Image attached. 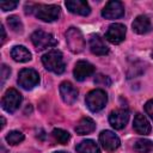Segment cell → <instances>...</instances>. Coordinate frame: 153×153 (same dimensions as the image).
Returning <instances> with one entry per match:
<instances>
[{
    "mask_svg": "<svg viewBox=\"0 0 153 153\" xmlns=\"http://www.w3.org/2000/svg\"><path fill=\"white\" fill-rule=\"evenodd\" d=\"M25 8H31L30 13L33 11L35 16L43 20V22H55L60 17V7L56 5H32V4H26Z\"/></svg>",
    "mask_w": 153,
    "mask_h": 153,
    "instance_id": "1",
    "label": "cell"
},
{
    "mask_svg": "<svg viewBox=\"0 0 153 153\" xmlns=\"http://www.w3.org/2000/svg\"><path fill=\"white\" fill-rule=\"evenodd\" d=\"M42 63L48 71H50L55 74L63 73L65 67H66L62 53L60 50H56V49H53V50L45 53L42 56Z\"/></svg>",
    "mask_w": 153,
    "mask_h": 153,
    "instance_id": "2",
    "label": "cell"
},
{
    "mask_svg": "<svg viewBox=\"0 0 153 153\" xmlns=\"http://www.w3.org/2000/svg\"><path fill=\"white\" fill-rule=\"evenodd\" d=\"M85 102H86L87 108L92 112H98L105 106V104L108 102V96L100 88L92 90L91 92L87 93V96L85 98Z\"/></svg>",
    "mask_w": 153,
    "mask_h": 153,
    "instance_id": "3",
    "label": "cell"
},
{
    "mask_svg": "<svg viewBox=\"0 0 153 153\" xmlns=\"http://www.w3.org/2000/svg\"><path fill=\"white\" fill-rule=\"evenodd\" d=\"M66 42L72 53L79 54L85 48V39L81 31L76 27H69L66 32Z\"/></svg>",
    "mask_w": 153,
    "mask_h": 153,
    "instance_id": "4",
    "label": "cell"
},
{
    "mask_svg": "<svg viewBox=\"0 0 153 153\" xmlns=\"http://www.w3.org/2000/svg\"><path fill=\"white\" fill-rule=\"evenodd\" d=\"M18 84L24 90H32L35 86L39 84V75L32 68H24L19 72Z\"/></svg>",
    "mask_w": 153,
    "mask_h": 153,
    "instance_id": "5",
    "label": "cell"
},
{
    "mask_svg": "<svg viewBox=\"0 0 153 153\" xmlns=\"http://www.w3.org/2000/svg\"><path fill=\"white\" fill-rule=\"evenodd\" d=\"M20 103H22V94L16 88H10L5 92L2 97L1 106L5 111L12 114L19 108Z\"/></svg>",
    "mask_w": 153,
    "mask_h": 153,
    "instance_id": "6",
    "label": "cell"
},
{
    "mask_svg": "<svg viewBox=\"0 0 153 153\" xmlns=\"http://www.w3.org/2000/svg\"><path fill=\"white\" fill-rule=\"evenodd\" d=\"M31 42L38 50H43L45 48H50L56 44V39L54 38V36L43 30H36L31 35Z\"/></svg>",
    "mask_w": 153,
    "mask_h": 153,
    "instance_id": "7",
    "label": "cell"
},
{
    "mask_svg": "<svg viewBox=\"0 0 153 153\" xmlns=\"http://www.w3.org/2000/svg\"><path fill=\"white\" fill-rule=\"evenodd\" d=\"M126 26L120 23H114L108 27V31L105 33V38L112 43V44H120L124 41L126 37Z\"/></svg>",
    "mask_w": 153,
    "mask_h": 153,
    "instance_id": "8",
    "label": "cell"
},
{
    "mask_svg": "<svg viewBox=\"0 0 153 153\" xmlns=\"http://www.w3.org/2000/svg\"><path fill=\"white\" fill-rule=\"evenodd\" d=\"M99 142L102 143L103 148L108 152L116 151L121 145L120 137L115 133H112L111 130H103L99 134Z\"/></svg>",
    "mask_w": 153,
    "mask_h": 153,
    "instance_id": "9",
    "label": "cell"
},
{
    "mask_svg": "<svg viewBox=\"0 0 153 153\" xmlns=\"http://www.w3.org/2000/svg\"><path fill=\"white\" fill-rule=\"evenodd\" d=\"M124 14V6L121 1H109L102 10V16L105 19H117Z\"/></svg>",
    "mask_w": 153,
    "mask_h": 153,
    "instance_id": "10",
    "label": "cell"
},
{
    "mask_svg": "<svg viewBox=\"0 0 153 153\" xmlns=\"http://www.w3.org/2000/svg\"><path fill=\"white\" fill-rule=\"evenodd\" d=\"M129 120V111L127 109L112 110L109 115V122L115 129H123Z\"/></svg>",
    "mask_w": 153,
    "mask_h": 153,
    "instance_id": "11",
    "label": "cell"
},
{
    "mask_svg": "<svg viewBox=\"0 0 153 153\" xmlns=\"http://www.w3.org/2000/svg\"><path fill=\"white\" fill-rule=\"evenodd\" d=\"M94 73V67L93 65H91L87 61H78L75 63V67L73 69V74L74 78L78 81H84L85 79H87L90 75H92Z\"/></svg>",
    "mask_w": 153,
    "mask_h": 153,
    "instance_id": "12",
    "label": "cell"
},
{
    "mask_svg": "<svg viewBox=\"0 0 153 153\" xmlns=\"http://www.w3.org/2000/svg\"><path fill=\"white\" fill-rule=\"evenodd\" d=\"M78 93H79L78 90L69 81H63L60 85V94H61V98L68 105L75 103V100L78 99Z\"/></svg>",
    "mask_w": 153,
    "mask_h": 153,
    "instance_id": "13",
    "label": "cell"
},
{
    "mask_svg": "<svg viewBox=\"0 0 153 153\" xmlns=\"http://www.w3.org/2000/svg\"><path fill=\"white\" fill-rule=\"evenodd\" d=\"M66 7L69 12L79 16H88L91 12L88 4L84 0H68L66 1Z\"/></svg>",
    "mask_w": 153,
    "mask_h": 153,
    "instance_id": "14",
    "label": "cell"
},
{
    "mask_svg": "<svg viewBox=\"0 0 153 153\" xmlns=\"http://www.w3.org/2000/svg\"><path fill=\"white\" fill-rule=\"evenodd\" d=\"M90 49L94 55H105L109 53V48L104 39L99 35H92L90 37Z\"/></svg>",
    "mask_w": 153,
    "mask_h": 153,
    "instance_id": "15",
    "label": "cell"
},
{
    "mask_svg": "<svg viewBox=\"0 0 153 153\" xmlns=\"http://www.w3.org/2000/svg\"><path fill=\"white\" fill-rule=\"evenodd\" d=\"M133 127L135 129V131L137 134L141 135H147L151 133V124L148 122V120L142 115V114H136L133 121Z\"/></svg>",
    "mask_w": 153,
    "mask_h": 153,
    "instance_id": "16",
    "label": "cell"
},
{
    "mask_svg": "<svg viewBox=\"0 0 153 153\" xmlns=\"http://www.w3.org/2000/svg\"><path fill=\"white\" fill-rule=\"evenodd\" d=\"M131 27H133V31L139 33V35L146 33L151 29V20H149V18L147 16H143V14L137 16L134 19V22L131 24Z\"/></svg>",
    "mask_w": 153,
    "mask_h": 153,
    "instance_id": "17",
    "label": "cell"
},
{
    "mask_svg": "<svg viewBox=\"0 0 153 153\" xmlns=\"http://www.w3.org/2000/svg\"><path fill=\"white\" fill-rule=\"evenodd\" d=\"M75 131L79 135H85V134H90L96 129V123L92 118L90 117H82L75 126Z\"/></svg>",
    "mask_w": 153,
    "mask_h": 153,
    "instance_id": "18",
    "label": "cell"
},
{
    "mask_svg": "<svg viewBox=\"0 0 153 153\" xmlns=\"http://www.w3.org/2000/svg\"><path fill=\"white\" fill-rule=\"evenodd\" d=\"M11 56L17 62H27L31 60V53L24 45H14L11 50Z\"/></svg>",
    "mask_w": 153,
    "mask_h": 153,
    "instance_id": "19",
    "label": "cell"
},
{
    "mask_svg": "<svg viewBox=\"0 0 153 153\" xmlns=\"http://www.w3.org/2000/svg\"><path fill=\"white\" fill-rule=\"evenodd\" d=\"M78 153H100L98 145L93 140H84L75 147Z\"/></svg>",
    "mask_w": 153,
    "mask_h": 153,
    "instance_id": "20",
    "label": "cell"
},
{
    "mask_svg": "<svg viewBox=\"0 0 153 153\" xmlns=\"http://www.w3.org/2000/svg\"><path fill=\"white\" fill-rule=\"evenodd\" d=\"M153 147L152 141L147 139H139L134 143V151L136 153H148Z\"/></svg>",
    "mask_w": 153,
    "mask_h": 153,
    "instance_id": "21",
    "label": "cell"
},
{
    "mask_svg": "<svg viewBox=\"0 0 153 153\" xmlns=\"http://www.w3.org/2000/svg\"><path fill=\"white\" fill-rule=\"evenodd\" d=\"M51 135H53V137H54L59 143H61V145H66V143L69 141V139H71L69 133L66 131V130H63V129H60V128L54 129L53 133H51Z\"/></svg>",
    "mask_w": 153,
    "mask_h": 153,
    "instance_id": "22",
    "label": "cell"
},
{
    "mask_svg": "<svg viewBox=\"0 0 153 153\" xmlns=\"http://www.w3.org/2000/svg\"><path fill=\"white\" fill-rule=\"evenodd\" d=\"M23 140H24V134L19 130H12L6 135V141L12 146L20 143Z\"/></svg>",
    "mask_w": 153,
    "mask_h": 153,
    "instance_id": "23",
    "label": "cell"
},
{
    "mask_svg": "<svg viewBox=\"0 0 153 153\" xmlns=\"http://www.w3.org/2000/svg\"><path fill=\"white\" fill-rule=\"evenodd\" d=\"M7 24L14 32H23V23L17 16L8 17L7 18Z\"/></svg>",
    "mask_w": 153,
    "mask_h": 153,
    "instance_id": "24",
    "label": "cell"
},
{
    "mask_svg": "<svg viewBox=\"0 0 153 153\" xmlns=\"http://www.w3.org/2000/svg\"><path fill=\"white\" fill-rule=\"evenodd\" d=\"M94 84L97 85H103V86H109L111 84V80L109 79V76L103 75V74H98L94 78Z\"/></svg>",
    "mask_w": 153,
    "mask_h": 153,
    "instance_id": "25",
    "label": "cell"
},
{
    "mask_svg": "<svg viewBox=\"0 0 153 153\" xmlns=\"http://www.w3.org/2000/svg\"><path fill=\"white\" fill-rule=\"evenodd\" d=\"M17 6H18V2H17V1H1V2H0V8H1L4 12L14 10Z\"/></svg>",
    "mask_w": 153,
    "mask_h": 153,
    "instance_id": "26",
    "label": "cell"
},
{
    "mask_svg": "<svg viewBox=\"0 0 153 153\" xmlns=\"http://www.w3.org/2000/svg\"><path fill=\"white\" fill-rule=\"evenodd\" d=\"M10 74H11V68L6 65H1V85L5 84V81L7 80Z\"/></svg>",
    "mask_w": 153,
    "mask_h": 153,
    "instance_id": "27",
    "label": "cell"
},
{
    "mask_svg": "<svg viewBox=\"0 0 153 153\" xmlns=\"http://www.w3.org/2000/svg\"><path fill=\"white\" fill-rule=\"evenodd\" d=\"M145 111H146V114L153 120V99L148 100V102L145 104Z\"/></svg>",
    "mask_w": 153,
    "mask_h": 153,
    "instance_id": "28",
    "label": "cell"
},
{
    "mask_svg": "<svg viewBox=\"0 0 153 153\" xmlns=\"http://www.w3.org/2000/svg\"><path fill=\"white\" fill-rule=\"evenodd\" d=\"M0 30H1V44L5 42V38H6V33H5V29H4V26L1 25V27H0Z\"/></svg>",
    "mask_w": 153,
    "mask_h": 153,
    "instance_id": "29",
    "label": "cell"
},
{
    "mask_svg": "<svg viewBox=\"0 0 153 153\" xmlns=\"http://www.w3.org/2000/svg\"><path fill=\"white\" fill-rule=\"evenodd\" d=\"M1 122H2V124H1V129L5 127V118L4 117H1Z\"/></svg>",
    "mask_w": 153,
    "mask_h": 153,
    "instance_id": "30",
    "label": "cell"
},
{
    "mask_svg": "<svg viewBox=\"0 0 153 153\" xmlns=\"http://www.w3.org/2000/svg\"><path fill=\"white\" fill-rule=\"evenodd\" d=\"M54 153H68V152H65V151H60V152H54Z\"/></svg>",
    "mask_w": 153,
    "mask_h": 153,
    "instance_id": "31",
    "label": "cell"
},
{
    "mask_svg": "<svg viewBox=\"0 0 153 153\" xmlns=\"http://www.w3.org/2000/svg\"><path fill=\"white\" fill-rule=\"evenodd\" d=\"M152 56H153V51H152Z\"/></svg>",
    "mask_w": 153,
    "mask_h": 153,
    "instance_id": "32",
    "label": "cell"
}]
</instances>
